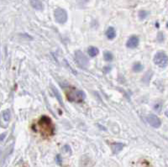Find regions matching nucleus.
<instances>
[{"instance_id": "obj_6", "label": "nucleus", "mask_w": 168, "mask_h": 167, "mask_svg": "<svg viewBox=\"0 0 168 167\" xmlns=\"http://www.w3.org/2000/svg\"><path fill=\"white\" fill-rule=\"evenodd\" d=\"M146 119H147V122L149 123V124L154 128H159L161 124V122L160 119L154 114L148 115Z\"/></svg>"}, {"instance_id": "obj_14", "label": "nucleus", "mask_w": 168, "mask_h": 167, "mask_svg": "<svg viewBox=\"0 0 168 167\" xmlns=\"http://www.w3.org/2000/svg\"><path fill=\"white\" fill-rule=\"evenodd\" d=\"M103 57H104V60H107V61H111V60L114 59V56L113 54L110 52V51H104L103 53Z\"/></svg>"}, {"instance_id": "obj_4", "label": "nucleus", "mask_w": 168, "mask_h": 167, "mask_svg": "<svg viewBox=\"0 0 168 167\" xmlns=\"http://www.w3.org/2000/svg\"><path fill=\"white\" fill-rule=\"evenodd\" d=\"M75 60L78 66L82 68H86L88 65V60L87 56L84 55L81 50H76L75 51Z\"/></svg>"}, {"instance_id": "obj_13", "label": "nucleus", "mask_w": 168, "mask_h": 167, "mask_svg": "<svg viewBox=\"0 0 168 167\" xmlns=\"http://www.w3.org/2000/svg\"><path fill=\"white\" fill-rule=\"evenodd\" d=\"M142 70H143V66H142L141 63L136 62V63L134 64V66H133V71H134V72H141Z\"/></svg>"}, {"instance_id": "obj_18", "label": "nucleus", "mask_w": 168, "mask_h": 167, "mask_svg": "<svg viewBox=\"0 0 168 167\" xmlns=\"http://www.w3.org/2000/svg\"><path fill=\"white\" fill-rule=\"evenodd\" d=\"M111 70V67L110 66H107V67H104V72H108Z\"/></svg>"}, {"instance_id": "obj_10", "label": "nucleus", "mask_w": 168, "mask_h": 167, "mask_svg": "<svg viewBox=\"0 0 168 167\" xmlns=\"http://www.w3.org/2000/svg\"><path fill=\"white\" fill-rule=\"evenodd\" d=\"M106 36L109 40H113L114 38H115V36H116L115 30L113 27H109L106 31Z\"/></svg>"}, {"instance_id": "obj_9", "label": "nucleus", "mask_w": 168, "mask_h": 167, "mask_svg": "<svg viewBox=\"0 0 168 167\" xmlns=\"http://www.w3.org/2000/svg\"><path fill=\"white\" fill-rule=\"evenodd\" d=\"M30 4L36 10H41L43 9V4L40 0H30Z\"/></svg>"}, {"instance_id": "obj_7", "label": "nucleus", "mask_w": 168, "mask_h": 167, "mask_svg": "<svg viewBox=\"0 0 168 167\" xmlns=\"http://www.w3.org/2000/svg\"><path fill=\"white\" fill-rule=\"evenodd\" d=\"M139 38L137 36H132L129 38V40H127V43H126V46L128 48H130V49H134V48L137 47L138 45H139Z\"/></svg>"}, {"instance_id": "obj_3", "label": "nucleus", "mask_w": 168, "mask_h": 167, "mask_svg": "<svg viewBox=\"0 0 168 167\" xmlns=\"http://www.w3.org/2000/svg\"><path fill=\"white\" fill-rule=\"evenodd\" d=\"M154 62L160 67H165L167 65V56L165 52L159 51L154 56Z\"/></svg>"}, {"instance_id": "obj_11", "label": "nucleus", "mask_w": 168, "mask_h": 167, "mask_svg": "<svg viewBox=\"0 0 168 167\" xmlns=\"http://www.w3.org/2000/svg\"><path fill=\"white\" fill-rule=\"evenodd\" d=\"M50 89H51V91H52V93H53V94L55 95V97L57 98V100H58V102L60 103L61 105H63V102H62V99H61V97H60V93H59V92H58V90L56 88V87H54L53 86H50Z\"/></svg>"}, {"instance_id": "obj_5", "label": "nucleus", "mask_w": 168, "mask_h": 167, "mask_svg": "<svg viewBox=\"0 0 168 167\" xmlns=\"http://www.w3.org/2000/svg\"><path fill=\"white\" fill-rule=\"evenodd\" d=\"M54 15H55V19L56 22H58L59 24H64L67 20V11L63 9H60V8L56 9L55 10Z\"/></svg>"}, {"instance_id": "obj_2", "label": "nucleus", "mask_w": 168, "mask_h": 167, "mask_svg": "<svg viewBox=\"0 0 168 167\" xmlns=\"http://www.w3.org/2000/svg\"><path fill=\"white\" fill-rule=\"evenodd\" d=\"M65 93L67 97V99L77 103H81L86 98V95L83 91L74 87H68L65 89Z\"/></svg>"}, {"instance_id": "obj_17", "label": "nucleus", "mask_w": 168, "mask_h": 167, "mask_svg": "<svg viewBox=\"0 0 168 167\" xmlns=\"http://www.w3.org/2000/svg\"><path fill=\"white\" fill-rule=\"evenodd\" d=\"M4 138H5V133H2V134H0V142H1V141H3V140H4Z\"/></svg>"}, {"instance_id": "obj_16", "label": "nucleus", "mask_w": 168, "mask_h": 167, "mask_svg": "<svg viewBox=\"0 0 168 167\" xmlns=\"http://www.w3.org/2000/svg\"><path fill=\"white\" fill-rule=\"evenodd\" d=\"M139 18L140 19H145L147 16H148V12L147 11H145V10H140V12H139Z\"/></svg>"}, {"instance_id": "obj_1", "label": "nucleus", "mask_w": 168, "mask_h": 167, "mask_svg": "<svg viewBox=\"0 0 168 167\" xmlns=\"http://www.w3.org/2000/svg\"><path fill=\"white\" fill-rule=\"evenodd\" d=\"M36 131L39 132L43 137L49 138L55 133V125L47 116H42L35 126Z\"/></svg>"}, {"instance_id": "obj_12", "label": "nucleus", "mask_w": 168, "mask_h": 167, "mask_svg": "<svg viewBox=\"0 0 168 167\" xmlns=\"http://www.w3.org/2000/svg\"><path fill=\"white\" fill-rule=\"evenodd\" d=\"M87 52L91 57H94L95 56L98 54V49L97 47H94V46H90L87 50Z\"/></svg>"}, {"instance_id": "obj_8", "label": "nucleus", "mask_w": 168, "mask_h": 167, "mask_svg": "<svg viewBox=\"0 0 168 167\" xmlns=\"http://www.w3.org/2000/svg\"><path fill=\"white\" fill-rule=\"evenodd\" d=\"M111 148L114 154H118L123 150L124 144L122 143H113L111 144Z\"/></svg>"}, {"instance_id": "obj_15", "label": "nucleus", "mask_w": 168, "mask_h": 167, "mask_svg": "<svg viewBox=\"0 0 168 167\" xmlns=\"http://www.w3.org/2000/svg\"><path fill=\"white\" fill-rule=\"evenodd\" d=\"M11 118V113L9 112V110H5L3 112V119L5 121H9Z\"/></svg>"}]
</instances>
